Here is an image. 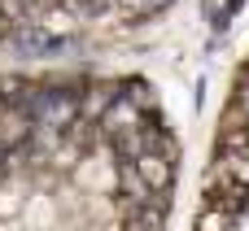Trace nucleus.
<instances>
[{"mask_svg":"<svg viewBox=\"0 0 249 231\" xmlns=\"http://www.w3.org/2000/svg\"><path fill=\"white\" fill-rule=\"evenodd\" d=\"M232 227H236V218L228 210H219V205H210L201 214V223H197V231H232Z\"/></svg>","mask_w":249,"mask_h":231,"instance_id":"obj_1","label":"nucleus"}]
</instances>
